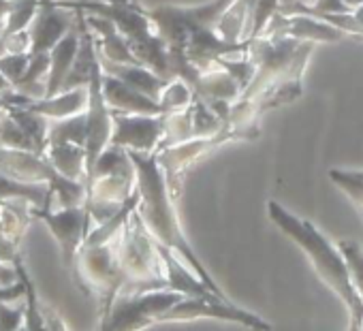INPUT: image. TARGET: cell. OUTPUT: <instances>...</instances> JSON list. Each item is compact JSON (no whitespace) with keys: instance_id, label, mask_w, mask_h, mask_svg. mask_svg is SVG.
Wrapping results in <instances>:
<instances>
[{"instance_id":"cell-8","label":"cell","mask_w":363,"mask_h":331,"mask_svg":"<svg viewBox=\"0 0 363 331\" xmlns=\"http://www.w3.org/2000/svg\"><path fill=\"white\" fill-rule=\"evenodd\" d=\"M158 246V252H160V259H162V267H164V278H167V288L173 291V293H179L184 297H216L203 282L201 278L182 261L173 250ZM223 299V297H220Z\"/></svg>"},{"instance_id":"cell-5","label":"cell","mask_w":363,"mask_h":331,"mask_svg":"<svg viewBox=\"0 0 363 331\" xmlns=\"http://www.w3.org/2000/svg\"><path fill=\"white\" fill-rule=\"evenodd\" d=\"M184 299L173 291H150L139 295H118L109 310L99 316V331H141L156 325V318Z\"/></svg>"},{"instance_id":"cell-10","label":"cell","mask_w":363,"mask_h":331,"mask_svg":"<svg viewBox=\"0 0 363 331\" xmlns=\"http://www.w3.org/2000/svg\"><path fill=\"white\" fill-rule=\"evenodd\" d=\"M16 278L24 284V329L26 331H48L45 327V318H43V303L39 301L35 282L24 265L22 254H18L11 263Z\"/></svg>"},{"instance_id":"cell-18","label":"cell","mask_w":363,"mask_h":331,"mask_svg":"<svg viewBox=\"0 0 363 331\" xmlns=\"http://www.w3.org/2000/svg\"><path fill=\"white\" fill-rule=\"evenodd\" d=\"M291 3H295V0H280V7H286V5H291Z\"/></svg>"},{"instance_id":"cell-16","label":"cell","mask_w":363,"mask_h":331,"mask_svg":"<svg viewBox=\"0 0 363 331\" xmlns=\"http://www.w3.org/2000/svg\"><path fill=\"white\" fill-rule=\"evenodd\" d=\"M13 278H16V271H13V267L0 261V286H7V284L16 282Z\"/></svg>"},{"instance_id":"cell-19","label":"cell","mask_w":363,"mask_h":331,"mask_svg":"<svg viewBox=\"0 0 363 331\" xmlns=\"http://www.w3.org/2000/svg\"><path fill=\"white\" fill-rule=\"evenodd\" d=\"M20 331H26V329H24V327H22V329H20Z\"/></svg>"},{"instance_id":"cell-2","label":"cell","mask_w":363,"mask_h":331,"mask_svg":"<svg viewBox=\"0 0 363 331\" xmlns=\"http://www.w3.org/2000/svg\"><path fill=\"white\" fill-rule=\"evenodd\" d=\"M267 214L274 225L306 252L318 278L342 299L348 314V331H363V299L352 284L350 271L337 246L310 220L291 214L276 201H267Z\"/></svg>"},{"instance_id":"cell-12","label":"cell","mask_w":363,"mask_h":331,"mask_svg":"<svg viewBox=\"0 0 363 331\" xmlns=\"http://www.w3.org/2000/svg\"><path fill=\"white\" fill-rule=\"evenodd\" d=\"M335 246L346 261V267L350 271V278H352V284H354L359 297L363 299V250L354 242H337Z\"/></svg>"},{"instance_id":"cell-17","label":"cell","mask_w":363,"mask_h":331,"mask_svg":"<svg viewBox=\"0 0 363 331\" xmlns=\"http://www.w3.org/2000/svg\"><path fill=\"white\" fill-rule=\"evenodd\" d=\"M342 3H344L350 11H354L357 7H361V5H363V0H342Z\"/></svg>"},{"instance_id":"cell-4","label":"cell","mask_w":363,"mask_h":331,"mask_svg":"<svg viewBox=\"0 0 363 331\" xmlns=\"http://www.w3.org/2000/svg\"><path fill=\"white\" fill-rule=\"evenodd\" d=\"M120 235V233H118ZM118 235L101 246H82L71 267L75 282L99 301V316H103L113 299L120 295L122 276L118 269L116 242Z\"/></svg>"},{"instance_id":"cell-7","label":"cell","mask_w":363,"mask_h":331,"mask_svg":"<svg viewBox=\"0 0 363 331\" xmlns=\"http://www.w3.org/2000/svg\"><path fill=\"white\" fill-rule=\"evenodd\" d=\"M30 216L45 223V227L50 229V233L58 242L67 271H71L75 257H77V250L82 248L84 237L90 231V216H88L86 203L82 208H67V210H58V212L33 208Z\"/></svg>"},{"instance_id":"cell-13","label":"cell","mask_w":363,"mask_h":331,"mask_svg":"<svg viewBox=\"0 0 363 331\" xmlns=\"http://www.w3.org/2000/svg\"><path fill=\"white\" fill-rule=\"evenodd\" d=\"M24 327V305L13 308L9 301L0 303V331H20Z\"/></svg>"},{"instance_id":"cell-1","label":"cell","mask_w":363,"mask_h":331,"mask_svg":"<svg viewBox=\"0 0 363 331\" xmlns=\"http://www.w3.org/2000/svg\"><path fill=\"white\" fill-rule=\"evenodd\" d=\"M133 169L137 176V203H135V212L141 218L143 227L147 229V233L154 237L156 244L173 250L182 261H184L199 278L201 282L216 295L223 299H231L218 284L216 280L208 274V269L203 267L201 259L197 257V252L193 250L191 242L184 235V229L179 225V218L175 214V208L171 203L167 184L162 180V174L158 169L156 158L150 156H141L137 152L128 154Z\"/></svg>"},{"instance_id":"cell-11","label":"cell","mask_w":363,"mask_h":331,"mask_svg":"<svg viewBox=\"0 0 363 331\" xmlns=\"http://www.w3.org/2000/svg\"><path fill=\"white\" fill-rule=\"evenodd\" d=\"M158 139V124L156 122H139V120H124L118 124V133L113 143H126L139 150H152Z\"/></svg>"},{"instance_id":"cell-9","label":"cell","mask_w":363,"mask_h":331,"mask_svg":"<svg viewBox=\"0 0 363 331\" xmlns=\"http://www.w3.org/2000/svg\"><path fill=\"white\" fill-rule=\"evenodd\" d=\"M282 35L295 41H306V43H316V41H325V43H335V41H346L350 39L346 33L333 28L331 24L316 20L312 16H295L291 20L284 22L282 26Z\"/></svg>"},{"instance_id":"cell-6","label":"cell","mask_w":363,"mask_h":331,"mask_svg":"<svg viewBox=\"0 0 363 331\" xmlns=\"http://www.w3.org/2000/svg\"><path fill=\"white\" fill-rule=\"evenodd\" d=\"M197 318H216L225 322H235L242 325L250 331H272L269 320L261 318L259 314H252L231 299H220V297H184L171 305L167 312H162L156 322H171V320H197Z\"/></svg>"},{"instance_id":"cell-15","label":"cell","mask_w":363,"mask_h":331,"mask_svg":"<svg viewBox=\"0 0 363 331\" xmlns=\"http://www.w3.org/2000/svg\"><path fill=\"white\" fill-rule=\"evenodd\" d=\"M43 318H45L48 331H69L65 320H62V316L56 310H52L50 305H43Z\"/></svg>"},{"instance_id":"cell-3","label":"cell","mask_w":363,"mask_h":331,"mask_svg":"<svg viewBox=\"0 0 363 331\" xmlns=\"http://www.w3.org/2000/svg\"><path fill=\"white\" fill-rule=\"evenodd\" d=\"M118 269L122 276L120 295H139L150 291H169L162 259L154 237L133 210L116 242Z\"/></svg>"},{"instance_id":"cell-14","label":"cell","mask_w":363,"mask_h":331,"mask_svg":"<svg viewBox=\"0 0 363 331\" xmlns=\"http://www.w3.org/2000/svg\"><path fill=\"white\" fill-rule=\"evenodd\" d=\"M24 299V284L16 278V282L7 284V286H0V303L3 301H18Z\"/></svg>"}]
</instances>
